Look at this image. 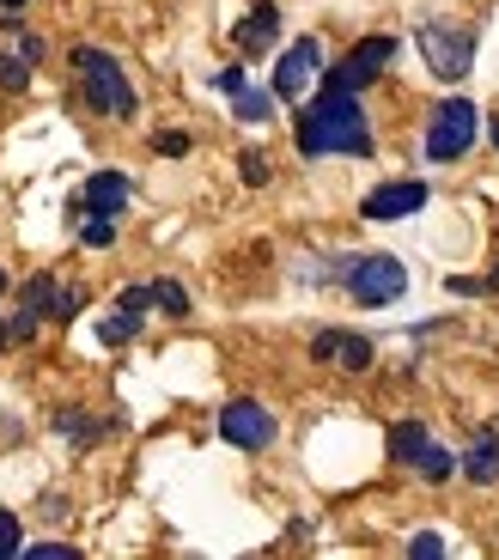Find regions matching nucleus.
I'll use <instances>...</instances> for the list:
<instances>
[{
    "label": "nucleus",
    "instance_id": "obj_1",
    "mask_svg": "<svg viewBox=\"0 0 499 560\" xmlns=\"http://www.w3.org/2000/svg\"><path fill=\"white\" fill-rule=\"evenodd\" d=\"M299 153H305V159H323V153L365 159V153H372V128H365L353 92H323V98L299 116Z\"/></svg>",
    "mask_w": 499,
    "mask_h": 560
},
{
    "label": "nucleus",
    "instance_id": "obj_20",
    "mask_svg": "<svg viewBox=\"0 0 499 560\" xmlns=\"http://www.w3.org/2000/svg\"><path fill=\"white\" fill-rule=\"evenodd\" d=\"M19 548H25V536H19V518H13V512H0V560H13Z\"/></svg>",
    "mask_w": 499,
    "mask_h": 560
},
{
    "label": "nucleus",
    "instance_id": "obj_5",
    "mask_svg": "<svg viewBox=\"0 0 499 560\" xmlns=\"http://www.w3.org/2000/svg\"><path fill=\"white\" fill-rule=\"evenodd\" d=\"M420 56H427V68L439 73V80H463L475 61V37L463 25H420Z\"/></svg>",
    "mask_w": 499,
    "mask_h": 560
},
{
    "label": "nucleus",
    "instance_id": "obj_25",
    "mask_svg": "<svg viewBox=\"0 0 499 560\" xmlns=\"http://www.w3.org/2000/svg\"><path fill=\"white\" fill-rule=\"evenodd\" d=\"M68 555H73L68 542H37V548H31V560H68Z\"/></svg>",
    "mask_w": 499,
    "mask_h": 560
},
{
    "label": "nucleus",
    "instance_id": "obj_6",
    "mask_svg": "<svg viewBox=\"0 0 499 560\" xmlns=\"http://www.w3.org/2000/svg\"><path fill=\"white\" fill-rule=\"evenodd\" d=\"M390 61H396V43H390V37H365L353 56L335 61V68L323 73V92H360V85H372Z\"/></svg>",
    "mask_w": 499,
    "mask_h": 560
},
{
    "label": "nucleus",
    "instance_id": "obj_19",
    "mask_svg": "<svg viewBox=\"0 0 499 560\" xmlns=\"http://www.w3.org/2000/svg\"><path fill=\"white\" fill-rule=\"evenodd\" d=\"M153 305H165L171 317H183V311H189V293H183L177 280H159V287H153Z\"/></svg>",
    "mask_w": 499,
    "mask_h": 560
},
{
    "label": "nucleus",
    "instance_id": "obj_23",
    "mask_svg": "<svg viewBox=\"0 0 499 560\" xmlns=\"http://www.w3.org/2000/svg\"><path fill=\"white\" fill-rule=\"evenodd\" d=\"M237 171H244V183H268V159L263 153H244V159H237Z\"/></svg>",
    "mask_w": 499,
    "mask_h": 560
},
{
    "label": "nucleus",
    "instance_id": "obj_30",
    "mask_svg": "<svg viewBox=\"0 0 499 560\" xmlns=\"http://www.w3.org/2000/svg\"><path fill=\"white\" fill-rule=\"evenodd\" d=\"M494 287H499V268H494Z\"/></svg>",
    "mask_w": 499,
    "mask_h": 560
},
{
    "label": "nucleus",
    "instance_id": "obj_11",
    "mask_svg": "<svg viewBox=\"0 0 499 560\" xmlns=\"http://www.w3.org/2000/svg\"><path fill=\"white\" fill-rule=\"evenodd\" d=\"M311 360L347 365V372H365V365H372V341H365V336H341V329H323V336L311 341Z\"/></svg>",
    "mask_w": 499,
    "mask_h": 560
},
{
    "label": "nucleus",
    "instance_id": "obj_27",
    "mask_svg": "<svg viewBox=\"0 0 499 560\" xmlns=\"http://www.w3.org/2000/svg\"><path fill=\"white\" fill-rule=\"evenodd\" d=\"M0 293H7V268H0Z\"/></svg>",
    "mask_w": 499,
    "mask_h": 560
},
{
    "label": "nucleus",
    "instance_id": "obj_28",
    "mask_svg": "<svg viewBox=\"0 0 499 560\" xmlns=\"http://www.w3.org/2000/svg\"><path fill=\"white\" fill-rule=\"evenodd\" d=\"M494 147H499V122H494Z\"/></svg>",
    "mask_w": 499,
    "mask_h": 560
},
{
    "label": "nucleus",
    "instance_id": "obj_12",
    "mask_svg": "<svg viewBox=\"0 0 499 560\" xmlns=\"http://www.w3.org/2000/svg\"><path fill=\"white\" fill-rule=\"evenodd\" d=\"M275 37H280V13L268 7V0H263V7H250L244 25H237V49H244V56H268Z\"/></svg>",
    "mask_w": 499,
    "mask_h": 560
},
{
    "label": "nucleus",
    "instance_id": "obj_13",
    "mask_svg": "<svg viewBox=\"0 0 499 560\" xmlns=\"http://www.w3.org/2000/svg\"><path fill=\"white\" fill-rule=\"evenodd\" d=\"M128 208V177L123 171H97L85 183V213H123Z\"/></svg>",
    "mask_w": 499,
    "mask_h": 560
},
{
    "label": "nucleus",
    "instance_id": "obj_26",
    "mask_svg": "<svg viewBox=\"0 0 499 560\" xmlns=\"http://www.w3.org/2000/svg\"><path fill=\"white\" fill-rule=\"evenodd\" d=\"M408 555H444V542H439V536H415V542H408Z\"/></svg>",
    "mask_w": 499,
    "mask_h": 560
},
{
    "label": "nucleus",
    "instance_id": "obj_7",
    "mask_svg": "<svg viewBox=\"0 0 499 560\" xmlns=\"http://www.w3.org/2000/svg\"><path fill=\"white\" fill-rule=\"evenodd\" d=\"M220 439H225V445H237V451H263L268 439H275V415H268L263 402H225Z\"/></svg>",
    "mask_w": 499,
    "mask_h": 560
},
{
    "label": "nucleus",
    "instance_id": "obj_22",
    "mask_svg": "<svg viewBox=\"0 0 499 560\" xmlns=\"http://www.w3.org/2000/svg\"><path fill=\"white\" fill-rule=\"evenodd\" d=\"M153 153H165V159H183V153H189V135H153Z\"/></svg>",
    "mask_w": 499,
    "mask_h": 560
},
{
    "label": "nucleus",
    "instance_id": "obj_15",
    "mask_svg": "<svg viewBox=\"0 0 499 560\" xmlns=\"http://www.w3.org/2000/svg\"><path fill=\"white\" fill-rule=\"evenodd\" d=\"M427 445H432V439H427L420 420H403V427L390 433V457H396V463H420V451H427Z\"/></svg>",
    "mask_w": 499,
    "mask_h": 560
},
{
    "label": "nucleus",
    "instance_id": "obj_9",
    "mask_svg": "<svg viewBox=\"0 0 499 560\" xmlns=\"http://www.w3.org/2000/svg\"><path fill=\"white\" fill-rule=\"evenodd\" d=\"M147 305H153V287H128V293L111 305V317L97 323V341H111V348L135 341V336H140V317H147Z\"/></svg>",
    "mask_w": 499,
    "mask_h": 560
},
{
    "label": "nucleus",
    "instance_id": "obj_10",
    "mask_svg": "<svg viewBox=\"0 0 499 560\" xmlns=\"http://www.w3.org/2000/svg\"><path fill=\"white\" fill-rule=\"evenodd\" d=\"M427 208V183L408 177V183H384L365 196V220H403V213H420Z\"/></svg>",
    "mask_w": 499,
    "mask_h": 560
},
{
    "label": "nucleus",
    "instance_id": "obj_18",
    "mask_svg": "<svg viewBox=\"0 0 499 560\" xmlns=\"http://www.w3.org/2000/svg\"><path fill=\"white\" fill-rule=\"evenodd\" d=\"M415 469H420V476H427V481H451V469H457V463L444 457L439 445H427V451H420V463H415Z\"/></svg>",
    "mask_w": 499,
    "mask_h": 560
},
{
    "label": "nucleus",
    "instance_id": "obj_29",
    "mask_svg": "<svg viewBox=\"0 0 499 560\" xmlns=\"http://www.w3.org/2000/svg\"><path fill=\"white\" fill-rule=\"evenodd\" d=\"M7 7H25V0H7Z\"/></svg>",
    "mask_w": 499,
    "mask_h": 560
},
{
    "label": "nucleus",
    "instance_id": "obj_3",
    "mask_svg": "<svg viewBox=\"0 0 499 560\" xmlns=\"http://www.w3.org/2000/svg\"><path fill=\"white\" fill-rule=\"evenodd\" d=\"M475 135H481V116H475L469 98H444L439 110H432V128H427V159H439V165H451V159H463L475 147Z\"/></svg>",
    "mask_w": 499,
    "mask_h": 560
},
{
    "label": "nucleus",
    "instance_id": "obj_16",
    "mask_svg": "<svg viewBox=\"0 0 499 560\" xmlns=\"http://www.w3.org/2000/svg\"><path fill=\"white\" fill-rule=\"evenodd\" d=\"M232 104H237V116H244V122H268V116H275V92H250V85H244Z\"/></svg>",
    "mask_w": 499,
    "mask_h": 560
},
{
    "label": "nucleus",
    "instance_id": "obj_8",
    "mask_svg": "<svg viewBox=\"0 0 499 560\" xmlns=\"http://www.w3.org/2000/svg\"><path fill=\"white\" fill-rule=\"evenodd\" d=\"M317 68H323L317 37H299L287 56H280V68H275V98H305V85L317 80Z\"/></svg>",
    "mask_w": 499,
    "mask_h": 560
},
{
    "label": "nucleus",
    "instance_id": "obj_17",
    "mask_svg": "<svg viewBox=\"0 0 499 560\" xmlns=\"http://www.w3.org/2000/svg\"><path fill=\"white\" fill-rule=\"evenodd\" d=\"M85 244H92V250H111L116 244V213H85Z\"/></svg>",
    "mask_w": 499,
    "mask_h": 560
},
{
    "label": "nucleus",
    "instance_id": "obj_24",
    "mask_svg": "<svg viewBox=\"0 0 499 560\" xmlns=\"http://www.w3.org/2000/svg\"><path fill=\"white\" fill-rule=\"evenodd\" d=\"M213 85H220L225 98H237V92H244V68H220V73H213Z\"/></svg>",
    "mask_w": 499,
    "mask_h": 560
},
{
    "label": "nucleus",
    "instance_id": "obj_2",
    "mask_svg": "<svg viewBox=\"0 0 499 560\" xmlns=\"http://www.w3.org/2000/svg\"><path fill=\"white\" fill-rule=\"evenodd\" d=\"M73 73H80V92L97 116H135V85L104 49H73Z\"/></svg>",
    "mask_w": 499,
    "mask_h": 560
},
{
    "label": "nucleus",
    "instance_id": "obj_14",
    "mask_svg": "<svg viewBox=\"0 0 499 560\" xmlns=\"http://www.w3.org/2000/svg\"><path fill=\"white\" fill-rule=\"evenodd\" d=\"M463 476L481 481V488H487V481H499V433H481L469 451H463Z\"/></svg>",
    "mask_w": 499,
    "mask_h": 560
},
{
    "label": "nucleus",
    "instance_id": "obj_21",
    "mask_svg": "<svg viewBox=\"0 0 499 560\" xmlns=\"http://www.w3.org/2000/svg\"><path fill=\"white\" fill-rule=\"evenodd\" d=\"M25 80H31V68H25V61H19V56H0V85H13V92H19Z\"/></svg>",
    "mask_w": 499,
    "mask_h": 560
},
{
    "label": "nucleus",
    "instance_id": "obj_4",
    "mask_svg": "<svg viewBox=\"0 0 499 560\" xmlns=\"http://www.w3.org/2000/svg\"><path fill=\"white\" fill-rule=\"evenodd\" d=\"M347 293L360 305H396L408 293V275L396 256H360V262H347Z\"/></svg>",
    "mask_w": 499,
    "mask_h": 560
}]
</instances>
